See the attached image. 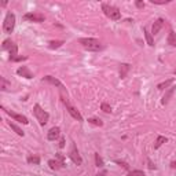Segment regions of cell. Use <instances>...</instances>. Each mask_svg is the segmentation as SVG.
I'll use <instances>...</instances> for the list:
<instances>
[{
    "mask_svg": "<svg viewBox=\"0 0 176 176\" xmlns=\"http://www.w3.org/2000/svg\"><path fill=\"white\" fill-rule=\"evenodd\" d=\"M129 70V65H127V63H122L121 66H120V74H121V78H125L127 76V72Z\"/></svg>",
    "mask_w": 176,
    "mask_h": 176,
    "instance_id": "obj_22",
    "label": "cell"
},
{
    "mask_svg": "<svg viewBox=\"0 0 176 176\" xmlns=\"http://www.w3.org/2000/svg\"><path fill=\"white\" fill-rule=\"evenodd\" d=\"M62 44H63V40H52L48 43V47L51 50H55V48H59Z\"/></svg>",
    "mask_w": 176,
    "mask_h": 176,
    "instance_id": "obj_19",
    "label": "cell"
},
{
    "mask_svg": "<svg viewBox=\"0 0 176 176\" xmlns=\"http://www.w3.org/2000/svg\"><path fill=\"white\" fill-rule=\"evenodd\" d=\"M175 81V80H173V78H169V80H167V81H164V83H160V84H158L157 86V88L158 90H165V88H168V87L171 86L172 83Z\"/></svg>",
    "mask_w": 176,
    "mask_h": 176,
    "instance_id": "obj_21",
    "label": "cell"
},
{
    "mask_svg": "<svg viewBox=\"0 0 176 176\" xmlns=\"http://www.w3.org/2000/svg\"><path fill=\"white\" fill-rule=\"evenodd\" d=\"M143 33H145V36H146V40H147V44L150 45V47H153L154 45V40H153V35L150 33L146 28H143Z\"/></svg>",
    "mask_w": 176,
    "mask_h": 176,
    "instance_id": "obj_14",
    "label": "cell"
},
{
    "mask_svg": "<svg viewBox=\"0 0 176 176\" xmlns=\"http://www.w3.org/2000/svg\"><path fill=\"white\" fill-rule=\"evenodd\" d=\"M23 19L28 22H44L45 17L43 14H36V13H28L23 15Z\"/></svg>",
    "mask_w": 176,
    "mask_h": 176,
    "instance_id": "obj_6",
    "label": "cell"
},
{
    "mask_svg": "<svg viewBox=\"0 0 176 176\" xmlns=\"http://www.w3.org/2000/svg\"><path fill=\"white\" fill-rule=\"evenodd\" d=\"M28 163L33 164V165H39L40 164V157L39 156H29L28 157Z\"/></svg>",
    "mask_w": 176,
    "mask_h": 176,
    "instance_id": "obj_23",
    "label": "cell"
},
{
    "mask_svg": "<svg viewBox=\"0 0 176 176\" xmlns=\"http://www.w3.org/2000/svg\"><path fill=\"white\" fill-rule=\"evenodd\" d=\"M175 92H176V87H171V88H169V90H168L167 92H165V95H164L163 100H161V102H163V105H167L168 102H169V100H171L172 95L175 94Z\"/></svg>",
    "mask_w": 176,
    "mask_h": 176,
    "instance_id": "obj_13",
    "label": "cell"
},
{
    "mask_svg": "<svg viewBox=\"0 0 176 176\" xmlns=\"http://www.w3.org/2000/svg\"><path fill=\"white\" fill-rule=\"evenodd\" d=\"M33 113H35V116H36V118L39 120V122H40L41 125H44V124H47L48 122V118H50V114L45 112L44 109L41 107L40 105H35L33 106Z\"/></svg>",
    "mask_w": 176,
    "mask_h": 176,
    "instance_id": "obj_3",
    "label": "cell"
},
{
    "mask_svg": "<svg viewBox=\"0 0 176 176\" xmlns=\"http://www.w3.org/2000/svg\"><path fill=\"white\" fill-rule=\"evenodd\" d=\"M95 164H96V167H99V168H102V167L105 165V164H103V160H102V157H100L98 153L95 154Z\"/></svg>",
    "mask_w": 176,
    "mask_h": 176,
    "instance_id": "obj_25",
    "label": "cell"
},
{
    "mask_svg": "<svg viewBox=\"0 0 176 176\" xmlns=\"http://www.w3.org/2000/svg\"><path fill=\"white\" fill-rule=\"evenodd\" d=\"M63 103H65V106H66V109H68V112H69V114L72 116L74 120H77V121H83V117H81V114L78 113V110H77L76 107H73L72 105L69 103L66 99H63Z\"/></svg>",
    "mask_w": 176,
    "mask_h": 176,
    "instance_id": "obj_7",
    "label": "cell"
},
{
    "mask_svg": "<svg viewBox=\"0 0 176 176\" xmlns=\"http://www.w3.org/2000/svg\"><path fill=\"white\" fill-rule=\"evenodd\" d=\"M59 147H61V149H63V147H65V138H62V139H61V142H59Z\"/></svg>",
    "mask_w": 176,
    "mask_h": 176,
    "instance_id": "obj_36",
    "label": "cell"
},
{
    "mask_svg": "<svg viewBox=\"0 0 176 176\" xmlns=\"http://www.w3.org/2000/svg\"><path fill=\"white\" fill-rule=\"evenodd\" d=\"M100 109L103 110L105 113H112V107H110V105H107V103H102L100 105Z\"/></svg>",
    "mask_w": 176,
    "mask_h": 176,
    "instance_id": "obj_28",
    "label": "cell"
},
{
    "mask_svg": "<svg viewBox=\"0 0 176 176\" xmlns=\"http://www.w3.org/2000/svg\"><path fill=\"white\" fill-rule=\"evenodd\" d=\"M116 163H117L118 165H122V167L125 168V169H128V168H129V167H128V164H127V163H124V161H120V160H117Z\"/></svg>",
    "mask_w": 176,
    "mask_h": 176,
    "instance_id": "obj_33",
    "label": "cell"
},
{
    "mask_svg": "<svg viewBox=\"0 0 176 176\" xmlns=\"http://www.w3.org/2000/svg\"><path fill=\"white\" fill-rule=\"evenodd\" d=\"M164 22H165V21H164L163 18H158L157 21L153 23V28H151V35H157L158 32L161 30V28L164 26Z\"/></svg>",
    "mask_w": 176,
    "mask_h": 176,
    "instance_id": "obj_11",
    "label": "cell"
},
{
    "mask_svg": "<svg viewBox=\"0 0 176 176\" xmlns=\"http://www.w3.org/2000/svg\"><path fill=\"white\" fill-rule=\"evenodd\" d=\"M147 163H149V168H150V169H156V168H157L153 163H151V161H150V160H147Z\"/></svg>",
    "mask_w": 176,
    "mask_h": 176,
    "instance_id": "obj_35",
    "label": "cell"
},
{
    "mask_svg": "<svg viewBox=\"0 0 176 176\" xmlns=\"http://www.w3.org/2000/svg\"><path fill=\"white\" fill-rule=\"evenodd\" d=\"M1 109L4 110L6 113L8 114L11 118H14L15 121H19V122H22V124H29V121H28V118L25 117V116H22V114H17V113H14V112H11V110H6L3 106H1Z\"/></svg>",
    "mask_w": 176,
    "mask_h": 176,
    "instance_id": "obj_8",
    "label": "cell"
},
{
    "mask_svg": "<svg viewBox=\"0 0 176 176\" xmlns=\"http://www.w3.org/2000/svg\"><path fill=\"white\" fill-rule=\"evenodd\" d=\"M10 127H11V129H14V132H15L17 135H19V136H23V135H25V132H23L22 129H21V128L17 125V124H14V122L10 121Z\"/></svg>",
    "mask_w": 176,
    "mask_h": 176,
    "instance_id": "obj_18",
    "label": "cell"
},
{
    "mask_svg": "<svg viewBox=\"0 0 176 176\" xmlns=\"http://www.w3.org/2000/svg\"><path fill=\"white\" fill-rule=\"evenodd\" d=\"M17 74L25 77V78H33V74H32L30 70L28 69V66H22V68H19L18 70H17Z\"/></svg>",
    "mask_w": 176,
    "mask_h": 176,
    "instance_id": "obj_12",
    "label": "cell"
},
{
    "mask_svg": "<svg viewBox=\"0 0 176 176\" xmlns=\"http://www.w3.org/2000/svg\"><path fill=\"white\" fill-rule=\"evenodd\" d=\"M14 28H15V15L13 13H7L4 22H3V30L6 33H13Z\"/></svg>",
    "mask_w": 176,
    "mask_h": 176,
    "instance_id": "obj_4",
    "label": "cell"
},
{
    "mask_svg": "<svg viewBox=\"0 0 176 176\" xmlns=\"http://www.w3.org/2000/svg\"><path fill=\"white\" fill-rule=\"evenodd\" d=\"M102 10H103L105 15H106L107 18L113 19V21H118V19L121 18V11H120L117 7H114V6L103 3V4H102Z\"/></svg>",
    "mask_w": 176,
    "mask_h": 176,
    "instance_id": "obj_2",
    "label": "cell"
},
{
    "mask_svg": "<svg viewBox=\"0 0 176 176\" xmlns=\"http://www.w3.org/2000/svg\"><path fill=\"white\" fill-rule=\"evenodd\" d=\"M48 165H50L51 169H55V171L59 169V168H63V165L59 163L58 160H50V161H48Z\"/></svg>",
    "mask_w": 176,
    "mask_h": 176,
    "instance_id": "obj_17",
    "label": "cell"
},
{
    "mask_svg": "<svg viewBox=\"0 0 176 176\" xmlns=\"http://www.w3.org/2000/svg\"><path fill=\"white\" fill-rule=\"evenodd\" d=\"M135 6L136 7H138V8H145V3H143V1H140V0H136L135 1Z\"/></svg>",
    "mask_w": 176,
    "mask_h": 176,
    "instance_id": "obj_32",
    "label": "cell"
},
{
    "mask_svg": "<svg viewBox=\"0 0 176 176\" xmlns=\"http://www.w3.org/2000/svg\"><path fill=\"white\" fill-rule=\"evenodd\" d=\"M59 135H61V129H59L58 127H54V128H51L48 134H47V139L51 140V142H54L55 139H58Z\"/></svg>",
    "mask_w": 176,
    "mask_h": 176,
    "instance_id": "obj_9",
    "label": "cell"
},
{
    "mask_svg": "<svg viewBox=\"0 0 176 176\" xmlns=\"http://www.w3.org/2000/svg\"><path fill=\"white\" fill-rule=\"evenodd\" d=\"M69 157H70V160H72L73 163L76 164V165H81L83 164V158L81 156L78 154V150H77L76 145L72 142V147H70V151H69Z\"/></svg>",
    "mask_w": 176,
    "mask_h": 176,
    "instance_id": "obj_5",
    "label": "cell"
},
{
    "mask_svg": "<svg viewBox=\"0 0 176 176\" xmlns=\"http://www.w3.org/2000/svg\"><path fill=\"white\" fill-rule=\"evenodd\" d=\"M167 142H168V139L165 136H158L157 140H156V143H154V149H160V147H161L164 143H167Z\"/></svg>",
    "mask_w": 176,
    "mask_h": 176,
    "instance_id": "obj_16",
    "label": "cell"
},
{
    "mask_svg": "<svg viewBox=\"0 0 176 176\" xmlns=\"http://www.w3.org/2000/svg\"><path fill=\"white\" fill-rule=\"evenodd\" d=\"M168 44L172 47H176V33L173 30H171L168 35Z\"/></svg>",
    "mask_w": 176,
    "mask_h": 176,
    "instance_id": "obj_15",
    "label": "cell"
},
{
    "mask_svg": "<svg viewBox=\"0 0 176 176\" xmlns=\"http://www.w3.org/2000/svg\"><path fill=\"white\" fill-rule=\"evenodd\" d=\"M13 41L11 40H4L3 41V45H1V47H3V50H10V48H11V47H13Z\"/></svg>",
    "mask_w": 176,
    "mask_h": 176,
    "instance_id": "obj_27",
    "label": "cell"
},
{
    "mask_svg": "<svg viewBox=\"0 0 176 176\" xmlns=\"http://www.w3.org/2000/svg\"><path fill=\"white\" fill-rule=\"evenodd\" d=\"M173 73H175V74H176V69H175V70H173Z\"/></svg>",
    "mask_w": 176,
    "mask_h": 176,
    "instance_id": "obj_38",
    "label": "cell"
},
{
    "mask_svg": "<svg viewBox=\"0 0 176 176\" xmlns=\"http://www.w3.org/2000/svg\"><path fill=\"white\" fill-rule=\"evenodd\" d=\"M153 4H168L171 3V0H151Z\"/></svg>",
    "mask_w": 176,
    "mask_h": 176,
    "instance_id": "obj_29",
    "label": "cell"
},
{
    "mask_svg": "<svg viewBox=\"0 0 176 176\" xmlns=\"http://www.w3.org/2000/svg\"><path fill=\"white\" fill-rule=\"evenodd\" d=\"M171 168H173V169H176V163L173 161V163H171Z\"/></svg>",
    "mask_w": 176,
    "mask_h": 176,
    "instance_id": "obj_37",
    "label": "cell"
},
{
    "mask_svg": "<svg viewBox=\"0 0 176 176\" xmlns=\"http://www.w3.org/2000/svg\"><path fill=\"white\" fill-rule=\"evenodd\" d=\"M55 157H57V160H58L59 163H61V164H62V165H63V167H65V158H63V156H62V154H61V153H58V154H57V156H55Z\"/></svg>",
    "mask_w": 176,
    "mask_h": 176,
    "instance_id": "obj_31",
    "label": "cell"
},
{
    "mask_svg": "<svg viewBox=\"0 0 176 176\" xmlns=\"http://www.w3.org/2000/svg\"><path fill=\"white\" fill-rule=\"evenodd\" d=\"M80 44L90 51H100L103 50V45L100 44V41L98 39H91V37H86V39H80Z\"/></svg>",
    "mask_w": 176,
    "mask_h": 176,
    "instance_id": "obj_1",
    "label": "cell"
},
{
    "mask_svg": "<svg viewBox=\"0 0 176 176\" xmlns=\"http://www.w3.org/2000/svg\"><path fill=\"white\" fill-rule=\"evenodd\" d=\"M128 176H146L143 171H139V169H135V171H131L128 173Z\"/></svg>",
    "mask_w": 176,
    "mask_h": 176,
    "instance_id": "obj_26",
    "label": "cell"
},
{
    "mask_svg": "<svg viewBox=\"0 0 176 176\" xmlns=\"http://www.w3.org/2000/svg\"><path fill=\"white\" fill-rule=\"evenodd\" d=\"M43 81L51 83L52 86H57L58 88H61V90H65V86H63L62 83L59 81L58 78H55V77H52V76H45V77H43Z\"/></svg>",
    "mask_w": 176,
    "mask_h": 176,
    "instance_id": "obj_10",
    "label": "cell"
},
{
    "mask_svg": "<svg viewBox=\"0 0 176 176\" xmlns=\"http://www.w3.org/2000/svg\"><path fill=\"white\" fill-rule=\"evenodd\" d=\"M25 59H28V57H17L14 59V62H19V61H25Z\"/></svg>",
    "mask_w": 176,
    "mask_h": 176,
    "instance_id": "obj_34",
    "label": "cell"
},
{
    "mask_svg": "<svg viewBox=\"0 0 176 176\" xmlns=\"http://www.w3.org/2000/svg\"><path fill=\"white\" fill-rule=\"evenodd\" d=\"M8 51H10V59L14 61V59L17 58V52H18V47H17V44H13V47H11Z\"/></svg>",
    "mask_w": 176,
    "mask_h": 176,
    "instance_id": "obj_20",
    "label": "cell"
},
{
    "mask_svg": "<svg viewBox=\"0 0 176 176\" xmlns=\"http://www.w3.org/2000/svg\"><path fill=\"white\" fill-rule=\"evenodd\" d=\"M88 122L94 124V125H98V127H102V125H103V121H102L100 118H96V117H91V118H88Z\"/></svg>",
    "mask_w": 176,
    "mask_h": 176,
    "instance_id": "obj_24",
    "label": "cell"
},
{
    "mask_svg": "<svg viewBox=\"0 0 176 176\" xmlns=\"http://www.w3.org/2000/svg\"><path fill=\"white\" fill-rule=\"evenodd\" d=\"M0 80H1V87H0V88H1V91H6L7 90V84H8V83L6 81L4 77H0Z\"/></svg>",
    "mask_w": 176,
    "mask_h": 176,
    "instance_id": "obj_30",
    "label": "cell"
}]
</instances>
